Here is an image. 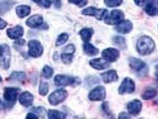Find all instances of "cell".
I'll use <instances>...</instances> for the list:
<instances>
[{
    "mask_svg": "<svg viewBox=\"0 0 158 119\" xmlns=\"http://www.w3.org/2000/svg\"><path fill=\"white\" fill-rule=\"evenodd\" d=\"M49 84L47 82L40 81L39 87V94L41 96L47 95L49 92Z\"/></svg>",
    "mask_w": 158,
    "mask_h": 119,
    "instance_id": "83f0119b",
    "label": "cell"
},
{
    "mask_svg": "<svg viewBox=\"0 0 158 119\" xmlns=\"http://www.w3.org/2000/svg\"><path fill=\"white\" fill-rule=\"evenodd\" d=\"M31 11L30 6L26 5H21L17 6L16 8V14L19 18H24L29 15Z\"/></svg>",
    "mask_w": 158,
    "mask_h": 119,
    "instance_id": "603a6c76",
    "label": "cell"
},
{
    "mask_svg": "<svg viewBox=\"0 0 158 119\" xmlns=\"http://www.w3.org/2000/svg\"><path fill=\"white\" fill-rule=\"evenodd\" d=\"M123 0H104V3L108 7L114 8L120 6L123 4Z\"/></svg>",
    "mask_w": 158,
    "mask_h": 119,
    "instance_id": "f1b7e54d",
    "label": "cell"
},
{
    "mask_svg": "<svg viewBox=\"0 0 158 119\" xmlns=\"http://www.w3.org/2000/svg\"><path fill=\"white\" fill-rule=\"evenodd\" d=\"M68 1L70 3L77 6V7H79V8L85 7L88 3L87 0H68Z\"/></svg>",
    "mask_w": 158,
    "mask_h": 119,
    "instance_id": "836d02e7",
    "label": "cell"
},
{
    "mask_svg": "<svg viewBox=\"0 0 158 119\" xmlns=\"http://www.w3.org/2000/svg\"><path fill=\"white\" fill-rule=\"evenodd\" d=\"M135 85L134 80L130 78H126L119 87L118 94L121 95L130 94L135 92Z\"/></svg>",
    "mask_w": 158,
    "mask_h": 119,
    "instance_id": "8992f818",
    "label": "cell"
},
{
    "mask_svg": "<svg viewBox=\"0 0 158 119\" xmlns=\"http://www.w3.org/2000/svg\"><path fill=\"white\" fill-rule=\"evenodd\" d=\"M76 82V79L71 76L58 74L54 78V83L57 87H68L75 84Z\"/></svg>",
    "mask_w": 158,
    "mask_h": 119,
    "instance_id": "30bf717a",
    "label": "cell"
},
{
    "mask_svg": "<svg viewBox=\"0 0 158 119\" xmlns=\"http://www.w3.org/2000/svg\"><path fill=\"white\" fill-rule=\"evenodd\" d=\"M124 13L122 10L115 9L112 10L110 16H107L105 19V23L108 25H117L124 20Z\"/></svg>",
    "mask_w": 158,
    "mask_h": 119,
    "instance_id": "5b68a950",
    "label": "cell"
},
{
    "mask_svg": "<svg viewBox=\"0 0 158 119\" xmlns=\"http://www.w3.org/2000/svg\"><path fill=\"white\" fill-rule=\"evenodd\" d=\"M81 14L85 16L94 17L98 20H102L108 16V10L105 8H98L95 7H89L81 11Z\"/></svg>",
    "mask_w": 158,
    "mask_h": 119,
    "instance_id": "277c9868",
    "label": "cell"
},
{
    "mask_svg": "<svg viewBox=\"0 0 158 119\" xmlns=\"http://www.w3.org/2000/svg\"><path fill=\"white\" fill-rule=\"evenodd\" d=\"M130 115L126 112H121L119 114V119H130Z\"/></svg>",
    "mask_w": 158,
    "mask_h": 119,
    "instance_id": "74e56055",
    "label": "cell"
},
{
    "mask_svg": "<svg viewBox=\"0 0 158 119\" xmlns=\"http://www.w3.org/2000/svg\"><path fill=\"white\" fill-rule=\"evenodd\" d=\"M4 107V104L2 103V101L0 100V111H1V110Z\"/></svg>",
    "mask_w": 158,
    "mask_h": 119,
    "instance_id": "60d3db41",
    "label": "cell"
},
{
    "mask_svg": "<svg viewBox=\"0 0 158 119\" xmlns=\"http://www.w3.org/2000/svg\"><path fill=\"white\" fill-rule=\"evenodd\" d=\"M24 29L22 26L17 25L13 28H9L7 30V35L11 40H17L23 36Z\"/></svg>",
    "mask_w": 158,
    "mask_h": 119,
    "instance_id": "e0dca14e",
    "label": "cell"
},
{
    "mask_svg": "<svg viewBox=\"0 0 158 119\" xmlns=\"http://www.w3.org/2000/svg\"><path fill=\"white\" fill-rule=\"evenodd\" d=\"M2 78H1V76H0V82H2Z\"/></svg>",
    "mask_w": 158,
    "mask_h": 119,
    "instance_id": "7bdbcfd3",
    "label": "cell"
},
{
    "mask_svg": "<svg viewBox=\"0 0 158 119\" xmlns=\"http://www.w3.org/2000/svg\"><path fill=\"white\" fill-rule=\"evenodd\" d=\"M76 51V48L73 44H69L64 48V53L74 54Z\"/></svg>",
    "mask_w": 158,
    "mask_h": 119,
    "instance_id": "d590c367",
    "label": "cell"
},
{
    "mask_svg": "<svg viewBox=\"0 0 158 119\" xmlns=\"http://www.w3.org/2000/svg\"><path fill=\"white\" fill-rule=\"evenodd\" d=\"M26 119H38V116H36V114L32 113H29L26 115Z\"/></svg>",
    "mask_w": 158,
    "mask_h": 119,
    "instance_id": "ab89813d",
    "label": "cell"
},
{
    "mask_svg": "<svg viewBox=\"0 0 158 119\" xmlns=\"http://www.w3.org/2000/svg\"><path fill=\"white\" fill-rule=\"evenodd\" d=\"M84 53L89 57H94L99 54V50L93 44L89 42H85L83 46Z\"/></svg>",
    "mask_w": 158,
    "mask_h": 119,
    "instance_id": "44dd1931",
    "label": "cell"
},
{
    "mask_svg": "<svg viewBox=\"0 0 158 119\" xmlns=\"http://www.w3.org/2000/svg\"><path fill=\"white\" fill-rule=\"evenodd\" d=\"M48 116L49 119H64L67 117V114L63 112L56 110H49Z\"/></svg>",
    "mask_w": 158,
    "mask_h": 119,
    "instance_id": "d4e9b609",
    "label": "cell"
},
{
    "mask_svg": "<svg viewBox=\"0 0 158 119\" xmlns=\"http://www.w3.org/2000/svg\"><path fill=\"white\" fill-rule=\"evenodd\" d=\"M156 82H157V83H158V76H157V78H156Z\"/></svg>",
    "mask_w": 158,
    "mask_h": 119,
    "instance_id": "ee69618b",
    "label": "cell"
},
{
    "mask_svg": "<svg viewBox=\"0 0 158 119\" xmlns=\"http://www.w3.org/2000/svg\"><path fill=\"white\" fill-rule=\"evenodd\" d=\"M155 48V43L149 36H142L137 40L136 50L141 56H146L152 54Z\"/></svg>",
    "mask_w": 158,
    "mask_h": 119,
    "instance_id": "6da1fadb",
    "label": "cell"
},
{
    "mask_svg": "<svg viewBox=\"0 0 158 119\" xmlns=\"http://www.w3.org/2000/svg\"><path fill=\"white\" fill-rule=\"evenodd\" d=\"M29 55L33 58H38L43 54L44 47L38 40H31L28 42Z\"/></svg>",
    "mask_w": 158,
    "mask_h": 119,
    "instance_id": "52a82bcc",
    "label": "cell"
},
{
    "mask_svg": "<svg viewBox=\"0 0 158 119\" xmlns=\"http://www.w3.org/2000/svg\"><path fill=\"white\" fill-rule=\"evenodd\" d=\"M54 74V70L53 69L50 67L49 66H45L42 70V75L43 77L46 79H51Z\"/></svg>",
    "mask_w": 158,
    "mask_h": 119,
    "instance_id": "4dcf8cb0",
    "label": "cell"
},
{
    "mask_svg": "<svg viewBox=\"0 0 158 119\" xmlns=\"http://www.w3.org/2000/svg\"><path fill=\"white\" fill-rule=\"evenodd\" d=\"M89 65L93 69L97 70H103L110 67V63L101 58L92 59L89 61Z\"/></svg>",
    "mask_w": 158,
    "mask_h": 119,
    "instance_id": "5bb4252c",
    "label": "cell"
},
{
    "mask_svg": "<svg viewBox=\"0 0 158 119\" xmlns=\"http://www.w3.org/2000/svg\"><path fill=\"white\" fill-rule=\"evenodd\" d=\"M33 95L28 91H25L22 93L19 96V103L25 107H29L31 106L33 102Z\"/></svg>",
    "mask_w": 158,
    "mask_h": 119,
    "instance_id": "ffe728a7",
    "label": "cell"
},
{
    "mask_svg": "<svg viewBox=\"0 0 158 119\" xmlns=\"http://www.w3.org/2000/svg\"><path fill=\"white\" fill-rule=\"evenodd\" d=\"M128 113L133 116L139 115L142 110V103L137 99H135L128 103L127 105Z\"/></svg>",
    "mask_w": 158,
    "mask_h": 119,
    "instance_id": "4fadbf2b",
    "label": "cell"
},
{
    "mask_svg": "<svg viewBox=\"0 0 158 119\" xmlns=\"http://www.w3.org/2000/svg\"><path fill=\"white\" fill-rule=\"evenodd\" d=\"M128 62L130 69L135 71H142L146 67V63L143 60L135 57H130Z\"/></svg>",
    "mask_w": 158,
    "mask_h": 119,
    "instance_id": "d6986e66",
    "label": "cell"
},
{
    "mask_svg": "<svg viewBox=\"0 0 158 119\" xmlns=\"http://www.w3.org/2000/svg\"><path fill=\"white\" fill-rule=\"evenodd\" d=\"M20 89L17 87H5L4 89L3 97L4 100L10 103H16Z\"/></svg>",
    "mask_w": 158,
    "mask_h": 119,
    "instance_id": "8fae6325",
    "label": "cell"
},
{
    "mask_svg": "<svg viewBox=\"0 0 158 119\" xmlns=\"http://www.w3.org/2000/svg\"><path fill=\"white\" fill-rule=\"evenodd\" d=\"M36 4L44 8H49L51 6V1L50 0H32Z\"/></svg>",
    "mask_w": 158,
    "mask_h": 119,
    "instance_id": "d6a6232c",
    "label": "cell"
},
{
    "mask_svg": "<svg viewBox=\"0 0 158 119\" xmlns=\"http://www.w3.org/2000/svg\"><path fill=\"white\" fill-rule=\"evenodd\" d=\"M11 52L7 45H0V67L3 70H8L10 66Z\"/></svg>",
    "mask_w": 158,
    "mask_h": 119,
    "instance_id": "7a4b0ae2",
    "label": "cell"
},
{
    "mask_svg": "<svg viewBox=\"0 0 158 119\" xmlns=\"http://www.w3.org/2000/svg\"><path fill=\"white\" fill-rule=\"evenodd\" d=\"M106 96V91L105 87L98 86L90 91L88 98L90 101H102L105 99Z\"/></svg>",
    "mask_w": 158,
    "mask_h": 119,
    "instance_id": "ba28073f",
    "label": "cell"
},
{
    "mask_svg": "<svg viewBox=\"0 0 158 119\" xmlns=\"http://www.w3.org/2000/svg\"><path fill=\"white\" fill-rule=\"evenodd\" d=\"M68 96V92L64 89H58L48 96V101L51 105L56 106L64 102Z\"/></svg>",
    "mask_w": 158,
    "mask_h": 119,
    "instance_id": "3957f363",
    "label": "cell"
},
{
    "mask_svg": "<svg viewBox=\"0 0 158 119\" xmlns=\"http://www.w3.org/2000/svg\"><path fill=\"white\" fill-rule=\"evenodd\" d=\"M102 108L103 111H104L105 113L106 114V115H107L110 117H113V115L110 110V107H109V105H108V102H104L102 104Z\"/></svg>",
    "mask_w": 158,
    "mask_h": 119,
    "instance_id": "e575fe53",
    "label": "cell"
},
{
    "mask_svg": "<svg viewBox=\"0 0 158 119\" xmlns=\"http://www.w3.org/2000/svg\"><path fill=\"white\" fill-rule=\"evenodd\" d=\"M74 54L64 53L61 55V58L63 63L65 64H70L73 62Z\"/></svg>",
    "mask_w": 158,
    "mask_h": 119,
    "instance_id": "1f68e13d",
    "label": "cell"
},
{
    "mask_svg": "<svg viewBox=\"0 0 158 119\" xmlns=\"http://www.w3.org/2000/svg\"><path fill=\"white\" fill-rule=\"evenodd\" d=\"M133 29V23L128 20L122 21L121 23L115 25L114 29L115 31L123 35L128 34L132 31Z\"/></svg>",
    "mask_w": 158,
    "mask_h": 119,
    "instance_id": "7c38bea8",
    "label": "cell"
},
{
    "mask_svg": "<svg viewBox=\"0 0 158 119\" xmlns=\"http://www.w3.org/2000/svg\"><path fill=\"white\" fill-rule=\"evenodd\" d=\"M69 36L66 33H63L60 34L56 40V46L59 47L65 44L69 40Z\"/></svg>",
    "mask_w": 158,
    "mask_h": 119,
    "instance_id": "4316f807",
    "label": "cell"
},
{
    "mask_svg": "<svg viewBox=\"0 0 158 119\" xmlns=\"http://www.w3.org/2000/svg\"><path fill=\"white\" fill-rule=\"evenodd\" d=\"M158 94V91L155 87H149L146 89L142 94V98L144 100H149L155 97Z\"/></svg>",
    "mask_w": 158,
    "mask_h": 119,
    "instance_id": "cb8c5ba5",
    "label": "cell"
},
{
    "mask_svg": "<svg viewBox=\"0 0 158 119\" xmlns=\"http://www.w3.org/2000/svg\"><path fill=\"white\" fill-rule=\"evenodd\" d=\"M103 82L105 83L109 84L112 82H117L118 80V75L117 71L115 70H109L101 74Z\"/></svg>",
    "mask_w": 158,
    "mask_h": 119,
    "instance_id": "9a60e30c",
    "label": "cell"
},
{
    "mask_svg": "<svg viewBox=\"0 0 158 119\" xmlns=\"http://www.w3.org/2000/svg\"><path fill=\"white\" fill-rule=\"evenodd\" d=\"M135 4L139 7H144L148 0H134Z\"/></svg>",
    "mask_w": 158,
    "mask_h": 119,
    "instance_id": "8d00e7d4",
    "label": "cell"
},
{
    "mask_svg": "<svg viewBox=\"0 0 158 119\" xmlns=\"http://www.w3.org/2000/svg\"><path fill=\"white\" fill-rule=\"evenodd\" d=\"M102 57L108 63H114L118 60L120 53L117 49L114 48H108L103 49L101 53Z\"/></svg>",
    "mask_w": 158,
    "mask_h": 119,
    "instance_id": "9c48e42d",
    "label": "cell"
},
{
    "mask_svg": "<svg viewBox=\"0 0 158 119\" xmlns=\"http://www.w3.org/2000/svg\"><path fill=\"white\" fill-rule=\"evenodd\" d=\"M26 78L25 73L22 71H14L13 72L10 77V79L14 80L20 81Z\"/></svg>",
    "mask_w": 158,
    "mask_h": 119,
    "instance_id": "f546056e",
    "label": "cell"
},
{
    "mask_svg": "<svg viewBox=\"0 0 158 119\" xmlns=\"http://www.w3.org/2000/svg\"><path fill=\"white\" fill-rule=\"evenodd\" d=\"M155 103L157 105H158V100H157L155 102Z\"/></svg>",
    "mask_w": 158,
    "mask_h": 119,
    "instance_id": "b9f144b4",
    "label": "cell"
},
{
    "mask_svg": "<svg viewBox=\"0 0 158 119\" xmlns=\"http://www.w3.org/2000/svg\"><path fill=\"white\" fill-rule=\"evenodd\" d=\"M113 43L121 49H126L127 48L126 40L121 36H115L112 38Z\"/></svg>",
    "mask_w": 158,
    "mask_h": 119,
    "instance_id": "484cf974",
    "label": "cell"
},
{
    "mask_svg": "<svg viewBox=\"0 0 158 119\" xmlns=\"http://www.w3.org/2000/svg\"><path fill=\"white\" fill-rule=\"evenodd\" d=\"M43 17L40 15H35L28 18L26 22V24L31 28H38L43 24Z\"/></svg>",
    "mask_w": 158,
    "mask_h": 119,
    "instance_id": "ac0fdd59",
    "label": "cell"
},
{
    "mask_svg": "<svg viewBox=\"0 0 158 119\" xmlns=\"http://www.w3.org/2000/svg\"><path fill=\"white\" fill-rule=\"evenodd\" d=\"M144 11L149 16H156L158 13V0H148L144 6Z\"/></svg>",
    "mask_w": 158,
    "mask_h": 119,
    "instance_id": "2e32d148",
    "label": "cell"
},
{
    "mask_svg": "<svg viewBox=\"0 0 158 119\" xmlns=\"http://www.w3.org/2000/svg\"><path fill=\"white\" fill-rule=\"evenodd\" d=\"M79 34L83 42H89L94 34V30L91 28H85L80 31Z\"/></svg>",
    "mask_w": 158,
    "mask_h": 119,
    "instance_id": "7402d4cb",
    "label": "cell"
},
{
    "mask_svg": "<svg viewBox=\"0 0 158 119\" xmlns=\"http://www.w3.org/2000/svg\"><path fill=\"white\" fill-rule=\"evenodd\" d=\"M7 26V22L5 21L4 20H3L2 19L0 18V30L4 29V28H6Z\"/></svg>",
    "mask_w": 158,
    "mask_h": 119,
    "instance_id": "f35d334b",
    "label": "cell"
}]
</instances>
